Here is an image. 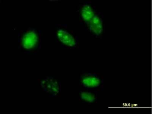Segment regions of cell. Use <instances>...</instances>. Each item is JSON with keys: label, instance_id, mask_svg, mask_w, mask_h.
<instances>
[{"label": "cell", "instance_id": "1", "mask_svg": "<svg viewBox=\"0 0 152 114\" xmlns=\"http://www.w3.org/2000/svg\"><path fill=\"white\" fill-rule=\"evenodd\" d=\"M42 32L34 28H28L19 31L18 33L19 48L24 53L35 54L41 48Z\"/></svg>", "mask_w": 152, "mask_h": 114}, {"label": "cell", "instance_id": "2", "mask_svg": "<svg viewBox=\"0 0 152 114\" xmlns=\"http://www.w3.org/2000/svg\"><path fill=\"white\" fill-rule=\"evenodd\" d=\"M55 37L56 41L63 48L75 49L79 44L78 36L68 28L66 24H56Z\"/></svg>", "mask_w": 152, "mask_h": 114}, {"label": "cell", "instance_id": "3", "mask_svg": "<svg viewBox=\"0 0 152 114\" xmlns=\"http://www.w3.org/2000/svg\"><path fill=\"white\" fill-rule=\"evenodd\" d=\"M79 84L84 89L97 91L104 87V81L99 73L85 71L80 76Z\"/></svg>", "mask_w": 152, "mask_h": 114}, {"label": "cell", "instance_id": "4", "mask_svg": "<svg viewBox=\"0 0 152 114\" xmlns=\"http://www.w3.org/2000/svg\"><path fill=\"white\" fill-rule=\"evenodd\" d=\"M38 82L43 91L49 97H55L60 96L61 84L58 78L52 76H47L38 80Z\"/></svg>", "mask_w": 152, "mask_h": 114}, {"label": "cell", "instance_id": "5", "mask_svg": "<svg viewBox=\"0 0 152 114\" xmlns=\"http://www.w3.org/2000/svg\"><path fill=\"white\" fill-rule=\"evenodd\" d=\"M86 28L94 36L100 38L105 30L104 16L101 12L97 11L92 20L85 25Z\"/></svg>", "mask_w": 152, "mask_h": 114}, {"label": "cell", "instance_id": "6", "mask_svg": "<svg viewBox=\"0 0 152 114\" xmlns=\"http://www.w3.org/2000/svg\"><path fill=\"white\" fill-rule=\"evenodd\" d=\"M78 11L80 21L85 25L92 20L98 11L90 1H85L79 4Z\"/></svg>", "mask_w": 152, "mask_h": 114}, {"label": "cell", "instance_id": "7", "mask_svg": "<svg viewBox=\"0 0 152 114\" xmlns=\"http://www.w3.org/2000/svg\"><path fill=\"white\" fill-rule=\"evenodd\" d=\"M97 91L84 89L79 92V101L83 103L92 104L97 101Z\"/></svg>", "mask_w": 152, "mask_h": 114}]
</instances>
